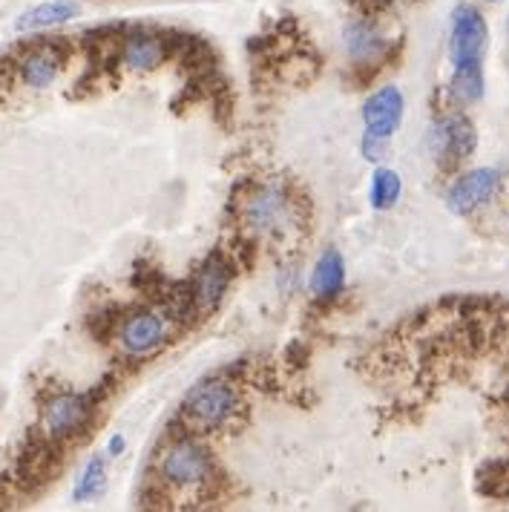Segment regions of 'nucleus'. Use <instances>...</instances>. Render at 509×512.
I'll list each match as a JSON object with an SVG mask.
<instances>
[{"label":"nucleus","mask_w":509,"mask_h":512,"mask_svg":"<svg viewBox=\"0 0 509 512\" xmlns=\"http://www.w3.org/2000/svg\"><path fill=\"white\" fill-rule=\"evenodd\" d=\"M245 225L254 233H265V236H279L294 228L297 219V205L291 190L279 182H268L251 190V196L245 199Z\"/></svg>","instance_id":"nucleus-1"},{"label":"nucleus","mask_w":509,"mask_h":512,"mask_svg":"<svg viewBox=\"0 0 509 512\" xmlns=\"http://www.w3.org/2000/svg\"><path fill=\"white\" fill-rule=\"evenodd\" d=\"M185 418L202 429L225 426L239 412V392L225 377H208L196 383L185 397Z\"/></svg>","instance_id":"nucleus-2"},{"label":"nucleus","mask_w":509,"mask_h":512,"mask_svg":"<svg viewBox=\"0 0 509 512\" xmlns=\"http://www.w3.org/2000/svg\"><path fill=\"white\" fill-rule=\"evenodd\" d=\"M210 472H213V458H210L208 446L190 438L170 443L159 464L162 481L173 489L202 487L210 478Z\"/></svg>","instance_id":"nucleus-3"},{"label":"nucleus","mask_w":509,"mask_h":512,"mask_svg":"<svg viewBox=\"0 0 509 512\" xmlns=\"http://www.w3.org/2000/svg\"><path fill=\"white\" fill-rule=\"evenodd\" d=\"M486 47H489V26L478 6L461 3L452 12V32H449V58L455 67H475L484 64Z\"/></svg>","instance_id":"nucleus-4"},{"label":"nucleus","mask_w":509,"mask_h":512,"mask_svg":"<svg viewBox=\"0 0 509 512\" xmlns=\"http://www.w3.org/2000/svg\"><path fill=\"white\" fill-rule=\"evenodd\" d=\"M475 147H478V130L461 113L440 118L429 130V150L440 164L463 162L475 153Z\"/></svg>","instance_id":"nucleus-5"},{"label":"nucleus","mask_w":509,"mask_h":512,"mask_svg":"<svg viewBox=\"0 0 509 512\" xmlns=\"http://www.w3.org/2000/svg\"><path fill=\"white\" fill-rule=\"evenodd\" d=\"M501 187V170L498 167H475L469 173H463L455 185L446 193V205L458 216H469L478 208H484L486 202L498 193Z\"/></svg>","instance_id":"nucleus-6"},{"label":"nucleus","mask_w":509,"mask_h":512,"mask_svg":"<svg viewBox=\"0 0 509 512\" xmlns=\"http://www.w3.org/2000/svg\"><path fill=\"white\" fill-rule=\"evenodd\" d=\"M343 47L348 61L360 70H374L389 55V38L371 18H351L343 29Z\"/></svg>","instance_id":"nucleus-7"},{"label":"nucleus","mask_w":509,"mask_h":512,"mask_svg":"<svg viewBox=\"0 0 509 512\" xmlns=\"http://www.w3.org/2000/svg\"><path fill=\"white\" fill-rule=\"evenodd\" d=\"M93 415V403L87 395H55L44 406V432L52 441H67L78 435Z\"/></svg>","instance_id":"nucleus-8"},{"label":"nucleus","mask_w":509,"mask_h":512,"mask_svg":"<svg viewBox=\"0 0 509 512\" xmlns=\"http://www.w3.org/2000/svg\"><path fill=\"white\" fill-rule=\"evenodd\" d=\"M167 331L170 328H167V317L162 311H136L133 317L124 320L118 340H121V349L130 357H144V354L162 349Z\"/></svg>","instance_id":"nucleus-9"},{"label":"nucleus","mask_w":509,"mask_h":512,"mask_svg":"<svg viewBox=\"0 0 509 512\" xmlns=\"http://www.w3.org/2000/svg\"><path fill=\"white\" fill-rule=\"evenodd\" d=\"M403 113H406V98L397 87H380L377 93H371L363 101V127L371 136H383V139H392L397 133V127L403 124Z\"/></svg>","instance_id":"nucleus-10"},{"label":"nucleus","mask_w":509,"mask_h":512,"mask_svg":"<svg viewBox=\"0 0 509 512\" xmlns=\"http://www.w3.org/2000/svg\"><path fill=\"white\" fill-rule=\"evenodd\" d=\"M233 268L225 256L213 254L202 262V268L193 277V288H190V303L202 311H213L225 300V291L231 285Z\"/></svg>","instance_id":"nucleus-11"},{"label":"nucleus","mask_w":509,"mask_h":512,"mask_svg":"<svg viewBox=\"0 0 509 512\" xmlns=\"http://www.w3.org/2000/svg\"><path fill=\"white\" fill-rule=\"evenodd\" d=\"M164 58H167V44L150 32H136L121 44V64L133 72L156 70L162 67Z\"/></svg>","instance_id":"nucleus-12"},{"label":"nucleus","mask_w":509,"mask_h":512,"mask_svg":"<svg viewBox=\"0 0 509 512\" xmlns=\"http://www.w3.org/2000/svg\"><path fill=\"white\" fill-rule=\"evenodd\" d=\"M346 285V259L337 248H325L311 271V294L317 300H334Z\"/></svg>","instance_id":"nucleus-13"},{"label":"nucleus","mask_w":509,"mask_h":512,"mask_svg":"<svg viewBox=\"0 0 509 512\" xmlns=\"http://www.w3.org/2000/svg\"><path fill=\"white\" fill-rule=\"evenodd\" d=\"M78 15H81V6L75 0H47V3H38L29 12H24L15 21V29L18 32H41V29L70 24Z\"/></svg>","instance_id":"nucleus-14"},{"label":"nucleus","mask_w":509,"mask_h":512,"mask_svg":"<svg viewBox=\"0 0 509 512\" xmlns=\"http://www.w3.org/2000/svg\"><path fill=\"white\" fill-rule=\"evenodd\" d=\"M61 55L55 47H38L32 52H26L18 64L21 81L32 90H44L49 84H55V78L61 75Z\"/></svg>","instance_id":"nucleus-15"},{"label":"nucleus","mask_w":509,"mask_h":512,"mask_svg":"<svg viewBox=\"0 0 509 512\" xmlns=\"http://www.w3.org/2000/svg\"><path fill=\"white\" fill-rule=\"evenodd\" d=\"M484 64L475 67H455L452 70V81H449V93L458 104H475L484 98Z\"/></svg>","instance_id":"nucleus-16"},{"label":"nucleus","mask_w":509,"mask_h":512,"mask_svg":"<svg viewBox=\"0 0 509 512\" xmlns=\"http://www.w3.org/2000/svg\"><path fill=\"white\" fill-rule=\"evenodd\" d=\"M400 193H403V179L400 173L380 164L371 176V205L377 210H389L400 202Z\"/></svg>","instance_id":"nucleus-17"},{"label":"nucleus","mask_w":509,"mask_h":512,"mask_svg":"<svg viewBox=\"0 0 509 512\" xmlns=\"http://www.w3.org/2000/svg\"><path fill=\"white\" fill-rule=\"evenodd\" d=\"M104 487H107V464H104V458L95 455L93 461L84 466L78 484L72 489V498L75 501H93L104 492Z\"/></svg>","instance_id":"nucleus-18"},{"label":"nucleus","mask_w":509,"mask_h":512,"mask_svg":"<svg viewBox=\"0 0 509 512\" xmlns=\"http://www.w3.org/2000/svg\"><path fill=\"white\" fill-rule=\"evenodd\" d=\"M392 153V139H383V136H371V133H363V141H360V156L371 164H383Z\"/></svg>","instance_id":"nucleus-19"},{"label":"nucleus","mask_w":509,"mask_h":512,"mask_svg":"<svg viewBox=\"0 0 509 512\" xmlns=\"http://www.w3.org/2000/svg\"><path fill=\"white\" fill-rule=\"evenodd\" d=\"M124 449H127V441H124V435H113V438H110V443H107V455H110V458H118V455H121Z\"/></svg>","instance_id":"nucleus-20"},{"label":"nucleus","mask_w":509,"mask_h":512,"mask_svg":"<svg viewBox=\"0 0 509 512\" xmlns=\"http://www.w3.org/2000/svg\"><path fill=\"white\" fill-rule=\"evenodd\" d=\"M392 3H397V0H363V6H369V9H386Z\"/></svg>","instance_id":"nucleus-21"},{"label":"nucleus","mask_w":509,"mask_h":512,"mask_svg":"<svg viewBox=\"0 0 509 512\" xmlns=\"http://www.w3.org/2000/svg\"><path fill=\"white\" fill-rule=\"evenodd\" d=\"M489 3H498V0H489Z\"/></svg>","instance_id":"nucleus-22"}]
</instances>
